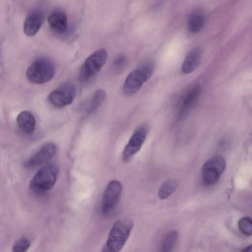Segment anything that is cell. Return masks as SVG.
Segmentation results:
<instances>
[{"mask_svg":"<svg viewBox=\"0 0 252 252\" xmlns=\"http://www.w3.org/2000/svg\"><path fill=\"white\" fill-rule=\"evenodd\" d=\"M133 226L131 220L120 219L113 224L101 252H119L125 246Z\"/></svg>","mask_w":252,"mask_h":252,"instance_id":"1","label":"cell"},{"mask_svg":"<svg viewBox=\"0 0 252 252\" xmlns=\"http://www.w3.org/2000/svg\"><path fill=\"white\" fill-rule=\"evenodd\" d=\"M155 66L154 63L151 60L141 62L126 78L123 87L124 93L127 95L136 93L151 77Z\"/></svg>","mask_w":252,"mask_h":252,"instance_id":"2","label":"cell"},{"mask_svg":"<svg viewBox=\"0 0 252 252\" xmlns=\"http://www.w3.org/2000/svg\"><path fill=\"white\" fill-rule=\"evenodd\" d=\"M58 175V168L53 163L45 164L32 177L30 188L35 193L42 194L55 185Z\"/></svg>","mask_w":252,"mask_h":252,"instance_id":"3","label":"cell"},{"mask_svg":"<svg viewBox=\"0 0 252 252\" xmlns=\"http://www.w3.org/2000/svg\"><path fill=\"white\" fill-rule=\"evenodd\" d=\"M55 74V66L49 58L41 57L36 59L28 67L26 76L33 84H42L50 81Z\"/></svg>","mask_w":252,"mask_h":252,"instance_id":"4","label":"cell"},{"mask_svg":"<svg viewBox=\"0 0 252 252\" xmlns=\"http://www.w3.org/2000/svg\"><path fill=\"white\" fill-rule=\"evenodd\" d=\"M107 58V53L104 48L99 49L91 54L81 66L79 80L85 82L96 75L105 64Z\"/></svg>","mask_w":252,"mask_h":252,"instance_id":"5","label":"cell"},{"mask_svg":"<svg viewBox=\"0 0 252 252\" xmlns=\"http://www.w3.org/2000/svg\"><path fill=\"white\" fill-rule=\"evenodd\" d=\"M76 94L75 85L67 81L52 91L48 96V100L55 107L62 108L70 104L75 99Z\"/></svg>","mask_w":252,"mask_h":252,"instance_id":"6","label":"cell"},{"mask_svg":"<svg viewBox=\"0 0 252 252\" xmlns=\"http://www.w3.org/2000/svg\"><path fill=\"white\" fill-rule=\"evenodd\" d=\"M224 158L215 155L207 160L202 168V182L205 186L215 185L220 179L225 168Z\"/></svg>","mask_w":252,"mask_h":252,"instance_id":"7","label":"cell"},{"mask_svg":"<svg viewBox=\"0 0 252 252\" xmlns=\"http://www.w3.org/2000/svg\"><path fill=\"white\" fill-rule=\"evenodd\" d=\"M123 186L117 180L109 182L104 191L101 205L102 213L108 215L117 205L122 192Z\"/></svg>","mask_w":252,"mask_h":252,"instance_id":"8","label":"cell"},{"mask_svg":"<svg viewBox=\"0 0 252 252\" xmlns=\"http://www.w3.org/2000/svg\"><path fill=\"white\" fill-rule=\"evenodd\" d=\"M148 131L149 127L146 124L141 125L135 129L123 151L122 160L124 162L129 161L140 151Z\"/></svg>","mask_w":252,"mask_h":252,"instance_id":"9","label":"cell"},{"mask_svg":"<svg viewBox=\"0 0 252 252\" xmlns=\"http://www.w3.org/2000/svg\"><path fill=\"white\" fill-rule=\"evenodd\" d=\"M57 150L55 144H45L26 161L24 163L25 167L28 169L34 168L47 162L54 157L56 154Z\"/></svg>","mask_w":252,"mask_h":252,"instance_id":"10","label":"cell"},{"mask_svg":"<svg viewBox=\"0 0 252 252\" xmlns=\"http://www.w3.org/2000/svg\"><path fill=\"white\" fill-rule=\"evenodd\" d=\"M48 24L53 31L59 35L68 33L67 17L65 11L61 9L52 11L48 17Z\"/></svg>","mask_w":252,"mask_h":252,"instance_id":"11","label":"cell"},{"mask_svg":"<svg viewBox=\"0 0 252 252\" xmlns=\"http://www.w3.org/2000/svg\"><path fill=\"white\" fill-rule=\"evenodd\" d=\"M44 20V14L39 10H35L29 14L25 20L23 30L29 36L35 35L41 28Z\"/></svg>","mask_w":252,"mask_h":252,"instance_id":"12","label":"cell"},{"mask_svg":"<svg viewBox=\"0 0 252 252\" xmlns=\"http://www.w3.org/2000/svg\"><path fill=\"white\" fill-rule=\"evenodd\" d=\"M200 60V50L197 48L191 49L187 54L182 63V72L185 74H189L193 72L199 65Z\"/></svg>","mask_w":252,"mask_h":252,"instance_id":"13","label":"cell"},{"mask_svg":"<svg viewBox=\"0 0 252 252\" xmlns=\"http://www.w3.org/2000/svg\"><path fill=\"white\" fill-rule=\"evenodd\" d=\"M16 122L19 128L26 134H32L35 130V119L30 111L20 112L17 117Z\"/></svg>","mask_w":252,"mask_h":252,"instance_id":"14","label":"cell"},{"mask_svg":"<svg viewBox=\"0 0 252 252\" xmlns=\"http://www.w3.org/2000/svg\"><path fill=\"white\" fill-rule=\"evenodd\" d=\"M204 23L205 15L203 11L200 9L195 10L188 18V29L191 33H197L203 28Z\"/></svg>","mask_w":252,"mask_h":252,"instance_id":"15","label":"cell"},{"mask_svg":"<svg viewBox=\"0 0 252 252\" xmlns=\"http://www.w3.org/2000/svg\"><path fill=\"white\" fill-rule=\"evenodd\" d=\"M200 93L201 87L198 85L195 86L188 93L183 101L180 114H185L192 107L199 96Z\"/></svg>","mask_w":252,"mask_h":252,"instance_id":"16","label":"cell"},{"mask_svg":"<svg viewBox=\"0 0 252 252\" xmlns=\"http://www.w3.org/2000/svg\"><path fill=\"white\" fill-rule=\"evenodd\" d=\"M106 97L104 90L99 89L93 94L87 108L88 115L94 113L102 104Z\"/></svg>","mask_w":252,"mask_h":252,"instance_id":"17","label":"cell"},{"mask_svg":"<svg viewBox=\"0 0 252 252\" xmlns=\"http://www.w3.org/2000/svg\"><path fill=\"white\" fill-rule=\"evenodd\" d=\"M178 238V233L176 230L168 232L164 238L160 252H171L175 246Z\"/></svg>","mask_w":252,"mask_h":252,"instance_id":"18","label":"cell"},{"mask_svg":"<svg viewBox=\"0 0 252 252\" xmlns=\"http://www.w3.org/2000/svg\"><path fill=\"white\" fill-rule=\"evenodd\" d=\"M176 183L173 180H168L161 186L158 193L160 199H165L170 196L175 191Z\"/></svg>","mask_w":252,"mask_h":252,"instance_id":"19","label":"cell"},{"mask_svg":"<svg viewBox=\"0 0 252 252\" xmlns=\"http://www.w3.org/2000/svg\"><path fill=\"white\" fill-rule=\"evenodd\" d=\"M127 63V58L126 55L120 54L117 56L112 63V70L115 73H120L122 71Z\"/></svg>","mask_w":252,"mask_h":252,"instance_id":"20","label":"cell"},{"mask_svg":"<svg viewBox=\"0 0 252 252\" xmlns=\"http://www.w3.org/2000/svg\"><path fill=\"white\" fill-rule=\"evenodd\" d=\"M31 246V242L26 238L22 237L17 240L13 245L12 252H26Z\"/></svg>","mask_w":252,"mask_h":252,"instance_id":"21","label":"cell"},{"mask_svg":"<svg viewBox=\"0 0 252 252\" xmlns=\"http://www.w3.org/2000/svg\"><path fill=\"white\" fill-rule=\"evenodd\" d=\"M238 227L240 231L247 236L252 234V222L251 218L244 217L240 219L238 221Z\"/></svg>","mask_w":252,"mask_h":252,"instance_id":"22","label":"cell"},{"mask_svg":"<svg viewBox=\"0 0 252 252\" xmlns=\"http://www.w3.org/2000/svg\"><path fill=\"white\" fill-rule=\"evenodd\" d=\"M240 252H252V246L250 245L242 250Z\"/></svg>","mask_w":252,"mask_h":252,"instance_id":"23","label":"cell"}]
</instances>
